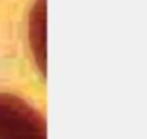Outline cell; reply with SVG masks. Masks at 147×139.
I'll return each instance as SVG.
<instances>
[{
	"mask_svg": "<svg viewBox=\"0 0 147 139\" xmlns=\"http://www.w3.org/2000/svg\"><path fill=\"white\" fill-rule=\"evenodd\" d=\"M0 139H46L39 113L11 95H0Z\"/></svg>",
	"mask_w": 147,
	"mask_h": 139,
	"instance_id": "cell-1",
	"label": "cell"
}]
</instances>
